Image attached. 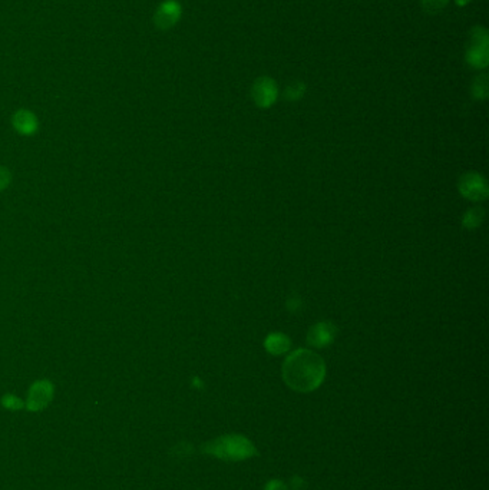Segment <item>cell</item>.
<instances>
[{
	"label": "cell",
	"mask_w": 489,
	"mask_h": 490,
	"mask_svg": "<svg viewBox=\"0 0 489 490\" xmlns=\"http://www.w3.org/2000/svg\"><path fill=\"white\" fill-rule=\"evenodd\" d=\"M15 131L22 137H33L39 131V119L31 110H18L12 117Z\"/></svg>",
	"instance_id": "obj_8"
},
{
	"label": "cell",
	"mask_w": 489,
	"mask_h": 490,
	"mask_svg": "<svg viewBox=\"0 0 489 490\" xmlns=\"http://www.w3.org/2000/svg\"><path fill=\"white\" fill-rule=\"evenodd\" d=\"M203 450L217 459L227 462H240L257 454L254 444L244 436L227 435L211 440L203 446Z\"/></svg>",
	"instance_id": "obj_2"
},
{
	"label": "cell",
	"mask_w": 489,
	"mask_h": 490,
	"mask_svg": "<svg viewBox=\"0 0 489 490\" xmlns=\"http://www.w3.org/2000/svg\"><path fill=\"white\" fill-rule=\"evenodd\" d=\"M14 175L12 171L8 166L0 165V192H4L5 189L9 188V185L12 183Z\"/></svg>",
	"instance_id": "obj_15"
},
{
	"label": "cell",
	"mask_w": 489,
	"mask_h": 490,
	"mask_svg": "<svg viewBox=\"0 0 489 490\" xmlns=\"http://www.w3.org/2000/svg\"><path fill=\"white\" fill-rule=\"evenodd\" d=\"M53 393H55V387H53L52 381H49L46 378L35 381L29 388L28 400L25 405L26 409L31 412L43 410L52 402Z\"/></svg>",
	"instance_id": "obj_4"
},
{
	"label": "cell",
	"mask_w": 489,
	"mask_h": 490,
	"mask_svg": "<svg viewBox=\"0 0 489 490\" xmlns=\"http://www.w3.org/2000/svg\"><path fill=\"white\" fill-rule=\"evenodd\" d=\"M458 188L463 197L470 201H483L488 197V183L485 178L476 172L462 175Z\"/></svg>",
	"instance_id": "obj_6"
},
{
	"label": "cell",
	"mask_w": 489,
	"mask_h": 490,
	"mask_svg": "<svg viewBox=\"0 0 489 490\" xmlns=\"http://www.w3.org/2000/svg\"><path fill=\"white\" fill-rule=\"evenodd\" d=\"M335 336H336V327L332 323H319V324H315L309 330L307 340L310 346L323 348L335 340Z\"/></svg>",
	"instance_id": "obj_9"
},
{
	"label": "cell",
	"mask_w": 489,
	"mask_h": 490,
	"mask_svg": "<svg viewBox=\"0 0 489 490\" xmlns=\"http://www.w3.org/2000/svg\"><path fill=\"white\" fill-rule=\"evenodd\" d=\"M483 217H485V214H483L482 208L469 210L465 214V217H463V227H466V228H476L483 221Z\"/></svg>",
	"instance_id": "obj_12"
},
{
	"label": "cell",
	"mask_w": 489,
	"mask_h": 490,
	"mask_svg": "<svg viewBox=\"0 0 489 490\" xmlns=\"http://www.w3.org/2000/svg\"><path fill=\"white\" fill-rule=\"evenodd\" d=\"M264 346H265L268 353H271L274 356H280L288 350L290 340L287 339V336H284L281 333H273L265 339Z\"/></svg>",
	"instance_id": "obj_10"
},
{
	"label": "cell",
	"mask_w": 489,
	"mask_h": 490,
	"mask_svg": "<svg viewBox=\"0 0 489 490\" xmlns=\"http://www.w3.org/2000/svg\"><path fill=\"white\" fill-rule=\"evenodd\" d=\"M265 490H288L285 487L284 483H281L280 480H271L268 481V484L265 486Z\"/></svg>",
	"instance_id": "obj_17"
},
{
	"label": "cell",
	"mask_w": 489,
	"mask_h": 490,
	"mask_svg": "<svg viewBox=\"0 0 489 490\" xmlns=\"http://www.w3.org/2000/svg\"><path fill=\"white\" fill-rule=\"evenodd\" d=\"M469 2H470V0H455V4L458 6H466Z\"/></svg>",
	"instance_id": "obj_18"
},
{
	"label": "cell",
	"mask_w": 489,
	"mask_h": 490,
	"mask_svg": "<svg viewBox=\"0 0 489 490\" xmlns=\"http://www.w3.org/2000/svg\"><path fill=\"white\" fill-rule=\"evenodd\" d=\"M306 92V85L303 82H293L285 87V97L288 101H298L305 95Z\"/></svg>",
	"instance_id": "obj_13"
},
{
	"label": "cell",
	"mask_w": 489,
	"mask_h": 490,
	"mask_svg": "<svg viewBox=\"0 0 489 490\" xmlns=\"http://www.w3.org/2000/svg\"><path fill=\"white\" fill-rule=\"evenodd\" d=\"M2 405H4L5 408L11 409V410H19V409H23V408H25V403H23L19 398H16V396H14V395H6V396L2 399Z\"/></svg>",
	"instance_id": "obj_16"
},
{
	"label": "cell",
	"mask_w": 489,
	"mask_h": 490,
	"mask_svg": "<svg viewBox=\"0 0 489 490\" xmlns=\"http://www.w3.org/2000/svg\"><path fill=\"white\" fill-rule=\"evenodd\" d=\"M281 374L290 388L300 393H309L323 383L326 364L317 353L300 348L285 358Z\"/></svg>",
	"instance_id": "obj_1"
},
{
	"label": "cell",
	"mask_w": 489,
	"mask_h": 490,
	"mask_svg": "<svg viewBox=\"0 0 489 490\" xmlns=\"http://www.w3.org/2000/svg\"><path fill=\"white\" fill-rule=\"evenodd\" d=\"M251 96L258 108H270L277 101L278 86L274 79L268 76H261L256 79V82L253 83Z\"/></svg>",
	"instance_id": "obj_5"
},
{
	"label": "cell",
	"mask_w": 489,
	"mask_h": 490,
	"mask_svg": "<svg viewBox=\"0 0 489 490\" xmlns=\"http://www.w3.org/2000/svg\"><path fill=\"white\" fill-rule=\"evenodd\" d=\"M448 4H449V0H421L424 11L429 15H436L442 12Z\"/></svg>",
	"instance_id": "obj_14"
},
{
	"label": "cell",
	"mask_w": 489,
	"mask_h": 490,
	"mask_svg": "<svg viewBox=\"0 0 489 490\" xmlns=\"http://www.w3.org/2000/svg\"><path fill=\"white\" fill-rule=\"evenodd\" d=\"M489 93V85H488V75L482 73L478 75L472 82V95L475 100H486Z\"/></svg>",
	"instance_id": "obj_11"
},
{
	"label": "cell",
	"mask_w": 489,
	"mask_h": 490,
	"mask_svg": "<svg viewBox=\"0 0 489 490\" xmlns=\"http://www.w3.org/2000/svg\"><path fill=\"white\" fill-rule=\"evenodd\" d=\"M181 16L182 6L178 0H164L155 11L154 23L159 31H168L179 22Z\"/></svg>",
	"instance_id": "obj_7"
},
{
	"label": "cell",
	"mask_w": 489,
	"mask_h": 490,
	"mask_svg": "<svg viewBox=\"0 0 489 490\" xmlns=\"http://www.w3.org/2000/svg\"><path fill=\"white\" fill-rule=\"evenodd\" d=\"M465 60L473 69H485L489 63V33L482 26H475L469 32Z\"/></svg>",
	"instance_id": "obj_3"
}]
</instances>
